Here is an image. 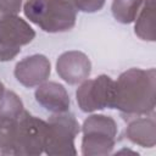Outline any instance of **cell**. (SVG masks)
<instances>
[{
  "label": "cell",
  "instance_id": "cell-6",
  "mask_svg": "<svg viewBox=\"0 0 156 156\" xmlns=\"http://www.w3.org/2000/svg\"><path fill=\"white\" fill-rule=\"evenodd\" d=\"M35 37L34 29L17 15L0 17V61H11L23 45L29 44Z\"/></svg>",
  "mask_w": 156,
  "mask_h": 156
},
{
  "label": "cell",
  "instance_id": "cell-18",
  "mask_svg": "<svg viewBox=\"0 0 156 156\" xmlns=\"http://www.w3.org/2000/svg\"><path fill=\"white\" fill-rule=\"evenodd\" d=\"M5 91H6V88H5L4 83L0 80V100H1V99H2V96L5 95Z\"/></svg>",
  "mask_w": 156,
  "mask_h": 156
},
{
  "label": "cell",
  "instance_id": "cell-5",
  "mask_svg": "<svg viewBox=\"0 0 156 156\" xmlns=\"http://www.w3.org/2000/svg\"><path fill=\"white\" fill-rule=\"evenodd\" d=\"M48 122L23 111L16 119L13 156H39L44 152Z\"/></svg>",
  "mask_w": 156,
  "mask_h": 156
},
{
  "label": "cell",
  "instance_id": "cell-15",
  "mask_svg": "<svg viewBox=\"0 0 156 156\" xmlns=\"http://www.w3.org/2000/svg\"><path fill=\"white\" fill-rule=\"evenodd\" d=\"M16 119L0 118V155L13 156Z\"/></svg>",
  "mask_w": 156,
  "mask_h": 156
},
{
  "label": "cell",
  "instance_id": "cell-14",
  "mask_svg": "<svg viewBox=\"0 0 156 156\" xmlns=\"http://www.w3.org/2000/svg\"><path fill=\"white\" fill-rule=\"evenodd\" d=\"M23 111L24 107L20 96L11 90H6L5 95L0 100V118L17 119Z\"/></svg>",
  "mask_w": 156,
  "mask_h": 156
},
{
  "label": "cell",
  "instance_id": "cell-17",
  "mask_svg": "<svg viewBox=\"0 0 156 156\" xmlns=\"http://www.w3.org/2000/svg\"><path fill=\"white\" fill-rule=\"evenodd\" d=\"M23 0H0L1 15H17L22 9Z\"/></svg>",
  "mask_w": 156,
  "mask_h": 156
},
{
  "label": "cell",
  "instance_id": "cell-1",
  "mask_svg": "<svg viewBox=\"0 0 156 156\" xmlns=\"http://www.w3.org/2000/svg\"><path fill=\"white\" fill-rule=\"evenodd\" d=\"M156 104L155 68H130L115 82L112 108L128 117L154 113Z\"/></svg>",
  "mask_w": 156,
  "mask_h": 156
},
{
  "label": "cell",
  "instance_id": "cell-3",
  "mask_svg": "<svg viewBox=\"0 0 156 156\" xmlns=\"http://www.w3.org/2000/svg\"><path fill=\"white\" fill-rule=\"evenodd\" d=\"M82 155L104 156L112 152L117 135V123L111 116H89L82 126Z\"/></svg>",
  "mask_w": 156,
  "mask_h": 156
},
{
  "label": "cell",
  "instance_id": "cell-16",
  "mask_svg": "<svg viewBox=\"0 0 156 156\" xmlns=\"http://www.w3.org/2000/svg\"><path fill=\"white\" fill-rule=\"evenodd\" d=\"M76 10L82 12H96L102 9L105 5V0H69Z\"/></svg>",
  "mask_w": 156,
  "mask_h": 156
},
{
  "label": "cell",
  "instance_id": "cell-11",
  "mask_svg": "<svg viewBox=\"0 0 156 156\" xmlns=\"http://www.w3.org/2000/svg\"><path fill=\"white\" fill-rule=\"evenodd\" d=\"M126 136L133 144L143 147H154L156 144V123L152 117H135L129 121Z\"/></svg>",
  "mask_w": 156,
  "mask_h": 156
},
{
  "label": "cell",
  "instance_id": "cell-9",
  "mask_svg": "<svg viewBox=\"0 0 156 156\" xmlns=\"http://www.w3.org/2000/svg\"><path fill=\"white\" fill-rule=\"evenodd\" d=\"M51 72V65L46 56L35 54L22 58L15 67L16 79L26 88L38 87L48 80Z\"/></svg>",
  "mask_w": 156,
  "mask_h": 156
},
{
  "label": "cell",
  "instance_id": "cell-13",
  "mask_svg": "<svg viewBox=\"0 0 156 156\" xmlns=\"http://www.w3.org/2000/svg\"><path fill=\"white\" fill-rule=\"evenodd\" d=\"M143 1L144 0H113L111 10L115 20L123 24L134 22Z\"/></svg>",
  "mask_w": 156,
  "mask_h": 156
},
{
  "label": "cell",
  "instance_id": "cell-8",
  "mask_svg": "<svg viewBox=\"0 0 156 156\" xmlns=\"http://www.w3.org/2000/svg\"><path fill=\"white\" fill-rule=\"evenodd\" d=\"M56 72L66 83L71 85L79 84L89 78L91 73V62L82 51H66L61 54L56 61Z\"/></svg>",
  "mask_w": 156,
  "mask_h": 156
},
{
  "label": "cell",
  "instance_id": "cell-2",
  "mask_svg": "<svg viewBox=\"0 0 156 156\" xmlns=\"http://www.w3.org/2000/svg\"><path fill=\"white\" fill-rule=\"evenodd\" d=\"M24 16L48 33H61L72 29L77 20V10L69 0H27Z\"/></svg>",
  "mask_w": 156,
  "mask_h": 156
},
{
  "label": "cell",
  "instance_id": "cell-10",
  "mask_svg": "<svg viewBox=\"0 0 156 156\" xmlns=\"http://www.w3.org/2000/svg\"><path fill=\"white\" fill-rule=\"evenodd\" d=\"M34 96L39 105L52 113H61L69 110V95L66 88L57 82L45 80L38 85Z\"/></svg>",
  "mask_w": 156,
  "mask_h": 156
},
{
  "label": "cell",
  "instance_id": "cell-7",
  "mask_svg": "<svg viewBox=\"0 0 156 156\" xmlns=\"http://www.w3.org/2000/svg\"><path fill=\"white\" fill-rule=\"evenodd\" d=\"M115 80L101 74L94 79H85L76 91V99L83 112H94L104 108H112Z\"/></svg>",
  "mask_w": 156,
  "mask_h": 156
},
{
  "label": "cell",
  "instance_id": "cell-12",
  "mask_svg": "<svg viewBox=\"0 0 156 156\" xmlns=\"http://www.w3.org/2000/svg\"><path fill=\"white\" fill-rule=\"evenodd\" d=\"M143 9L134 26L135 34L147 41H155V0L143 1Z\"/></svg>",
  "mask_w": 156,
  "mask_h": 156
},
{
  "label": "cell",
  "instance_id": "cell-4",
  "mask_svg": "<svg viewBox=\"0 0 156 156\" xmlns=\"http://www.w3.org/2000/svg\"><path fill=\"white\" fill-rule=\"evenodd\" d=\"M46 122L48 133L44 152L49 156L77 155L74 139L80 132V126L74 115L68 111L54 113Z\"/></svg>",
  "mask_w": 156,
  "mask_h": 156
}]
</instances>
